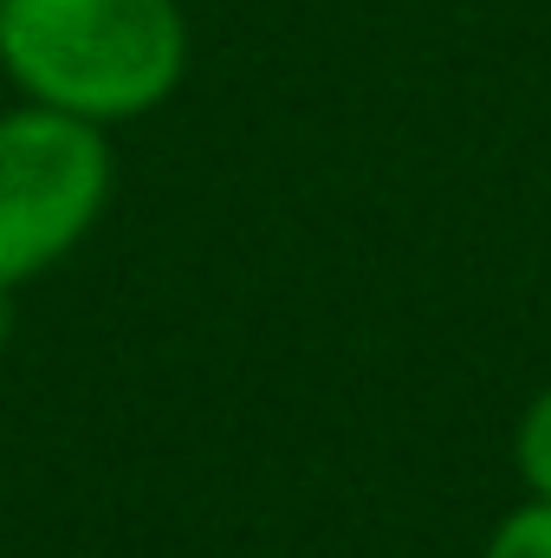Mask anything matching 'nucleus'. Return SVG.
<instances>
[{"instance_id":"obj_1","label":"nucleus","mask_w":551,"mask_h":558,"mask_svg":"<svg viewBox=\"0 0 551 558\" xmlns=\"http://www.w3.org/2000/svg\"><path fill=\"white\" fill-rule=\"evenodd\" d=\"M0 72L26 105L137 124L188 72V20L175 0H0Z\"/></svg>"},{"instance_id":"obj_2","label":"nucleus","mask_w":551,"mask_h":558,"mask_svg":"<svg viewBox=\"0 0 551 558\" xmlns=\"http://www.w3.org/2000/svg\"><path fill=\"white\" fill-rule=\"evenodd\" d=\"M118 162L98 124L46 105L0 111V286L52 274L105 221Z\"/></svg>"},{"instance_id":"obj_3","label":"nucleus","mask_w":551,"mask_h":558,"mask_svg":"<svg viewBox=\"0 0 551 558\" xmlns=\"http://www.w3.org/2000/svg\"><path fill=\"white\" fill-rule=\"evenodd\" d=\"M513 468H519V481H526V500H551V384L519 410Z\"/></svg>"},{"instance_id":"obj_4","label":"nucleus","mask_w":551,"mask_h":558,"mask_svg":"<svg viewBox=\"0 0 551 558\" xmlns=\"http://www.w3.org/2000/svg\"><path fill=\"white\" fill-rule=\"evenodd\" d=\"M480 558H551V500H519L513 513H500Z\"/></svg>"},{"instance_id":"obj_5","label":"nucleus","mask_w":551,"mask_h":558,"mask_svg":"<svg viewBox=\"0 0 551 558\" xmlns=\"http://www.w3.org/2000/svg\"><path fill=\"white\" fill-rule=\"evenodd\" d=\"M13 344V286H0V351Z\"/></svg>"}]
</instances>
